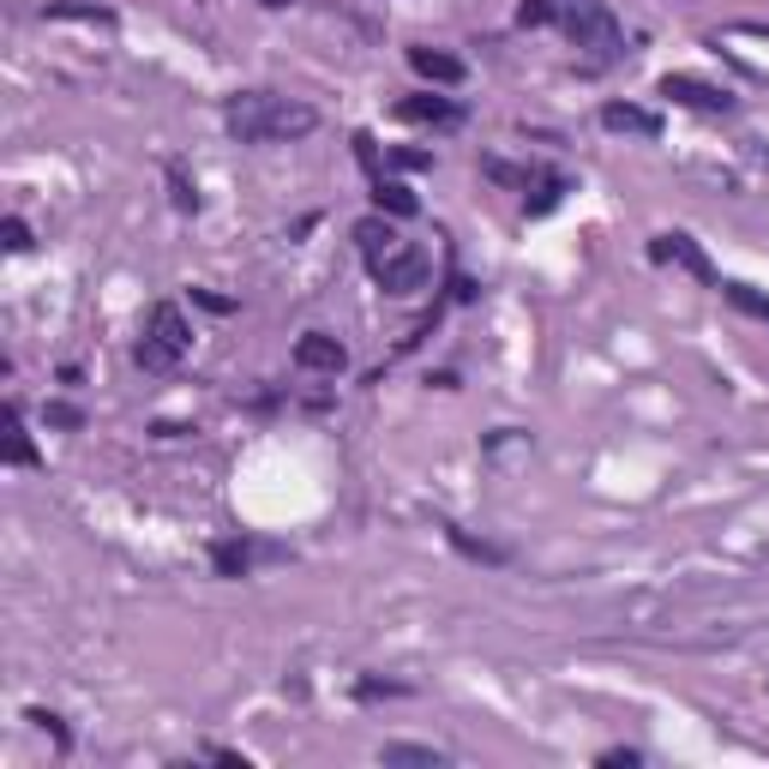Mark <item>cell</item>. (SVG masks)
<instances>
[{
	"label": "cell",
	"mask_w": 769,
	"mask_h": 769,
	"mask_svg": "<svg viewBox=\"0 0 769 769\" xmlns=\"http://www.w3.org/2000/svg\"><path fill=\"white\" fill-rule=\"evenodd\" d=\"M367 271H374V283L384 294H415V289H427V253L421 247H409V241H397L391 253H379V259H367Z\"/></svg>",
	"instance_id": "4"
},
{
	"label": "cell",
	"mask_w": 769,
	"mask_h": 769,
	"mask_svg": "<svg viewBox=\"0 0 769 769\" xmlns=\"http://www.w3.org/2000/svg\"><path fill=\"white\" fill-rule=\"evenodd\" d=\"M223 121L241 145H289V138H307L319 126V109L277 91H235L223 102Z\"/></svg>",
	"instance_id": "1"
},
{
	"label": "cell",
	"mask_w": 769,
	"mask_h": 769,
	"mask_svg": "<svg viewBox=\"0 0 769 769\" xmlns=\"http://www.w3.org/2000/svg\"><path fill=\"white\" fill-rule=\"evenodd\" d=\"M409 67L427 85H464V60L445 55V48H409Z\"/></svg>",
	"instance_id": "10"
},
{
	"label": "cell",
	"mask_w": 769,
	"mask_h": 769,
	"mask_svg": "<svg viewBox=\"0 0 769 769\" xmlns=\"http://www.w3.org/2000/svg\"><path fill=\"white\" fill-rule=\"evenodd\" d=\"M169 199H175V211H199V187L187 181L181 163H169Z\"/></svg>",
	"instance_id": "17"
},
{
	"label": "cell",
	"mask_w": 769,
	"mask_h": 769,
	"mask_svg": "<svg viewBox=\"0 0 769 769\" xmlns=\"http://www.w3.org/2000/svg\"><path fill=\"white\" fill-rule=\"evenodd\" d=\"M187 349H192L187 313H181L175 301H157V307L145 313V331H138V343H133V361L145 367V374H175Z\"/></svg>",
	"instance_id": "2"
},
{
	"label": "cell",
	"mask_w": 769,
	"mask_h": 769,
	"mask_svg": "<svg viewBox=\"0 0 769 769\" xmlns=\"http://www.w3.org/2000/svg\"><path fill=\"white\" fill-rule=\"evenodd\" d=\"M722 294L739 307V313H751V319H764V325H769V294H758L751 283H722Z\"/></svg>",
	"instance_id": "16"
},
{
	"label": "cell",
	"mask_w": 769,
	"mask_h": 769,
	"mask_svg": "<svg viewBox=\"0 0 769 769\" xmlns=\"http://www.w3.org/2000/svg\"><path fill=\"white\" fill-rule=\"evenodd\" d=\"M0 235H7V253H24V247H31V229H24V216H7V223H0Z\"/></svg>",
	"instance_id": "21"
},
{
	"label": "cell",
	"mask_w": 769,
	"mask_h": 769,
	"mask_svg": "<svg viewBox=\"0 0 769 769\" xmlns=\"http://www.w3.org/2000/svg\"><path fill=\"white\" fill-rule=\"evenodd\" d=\"M601 126H608V133H632V138H661V114L637 109V102H608V109H601Z\"/></svg>",
	"instance_id": "8"
},
{
	"label": "cell",
	"mask_w": 769,
	"mask_h": 769,
	"mask_svg": "<svg viewBox=\"0 0 769 769\" xmlns=\"http://www.w3.org/2000/svg\"><path fill=\"white\" fill-rule=\"evenodd\" d=\"M204 758H211V764H235V769H247V758H241V751H229V746H204Z\"/></svg>",
	"instance_id": "24"
},
{
	"label": "cell",
	"mask_w": 769,
	"mask_h": 769,
	"mask_svg": "<svg viewBox=\"0 0 769 769\" xmlns=\"http://www.w3.org/2000/svg\"><path fill=\"white\" fill-rule=\"evenodd\" d=\"M559 24H566V36L583 48V55H595V60L625 55V31L601 0H566V7H559Z\"/></svg>",
	"instance_id": "3"
},
{
	"label": "cell",
	"mask_w": 769,
	"mask_h": 769,
	"mask_svg": "<svg viewBox=\"0 0 769 769\" xmlns=\"http://www.w3.org/2000/svg\"><path fill=\"white\" fill-rule=\"evenodd\" d=\"M211 566H216V577H247L253 547H247V542H216V547H211Z\"/></svg>",
	"instance_id": "12"
},
{
	"label": "cell",
	"mask_w": 769,
	"mask_h": 769,
	"mask_svg": "<svg viewBox=\"0 0 769 769\" xmlns=\"http://www.w3.org/2000/svg\"><path fill=\"white\" fill-rule=\"evenodd\" d=\"M265 7H289V0H265Z\"/></svg>",
	"instance_id": "25"
},
{
	"label": "cell",
	"mask_w": 769,
	"mask_h": 769,
	"mask_svg": "<svg viewBox=\"0 0 769 769\" xmlns=\"http://www.w3.org/2000/svg\"><path fill=\"white\" fill-rule=\"evenodd\" d=\"M48 427H85V415L73 403H48Z\"/></svg>",
	"instance_id": "22"
},
{
	"label": "cell",
	"mask_w": 769,
	"mask_h": 769,
	"mask_svg": "<svg viewBox=\"0 0 769 769\" xmlns=\"http://www.w3.org/2000/svg\"><path fill=\"white\" fill-rule=\"evenodd\" d=\"M517 19H523V24H554V19H559V7H554V0H523Z\"/></svg>",
	"instance_id": "20"
},
{
	"label": "cell",
	"mask_w": 769,
	"mask_h": 769,
	"mask_svg": "<svg viewBox=\"0 0 769 769\" xmlns=\"http://www.w3.org/2000/svg\"><path fill=\"white\" fill-rule=\"evenodd\" d=\"M649 259H661V265H679V271H691L703 289H722V277H715L710 253H703L691 235H679V229H668V235H656V241H649Z\"/></svg>",
	"instance_id": "5"
},
{
	"label": "cell",
	"mask_w": 769,
	"mask_h": 769,
	"mask_svg": "<svg viewBox=\"0 0 769 769\" xmlns=\"http://www.w3.org/2000/svg\"><path fill=\"white\" fill-rule=\"evenodd\" d=\"M374 199H379V211H391V216H415L421 211V199L403 181H374Z\"/></svg>",
	"instance_id": "14"
},
{
	"label": "cell",
	"mask_w": 769,
	"mask_h": 769,
	"mask_svg": "<svg viewBox=\"0 0 769 769\" xmlns=\"http://www.w3.org/2000/svg\"><path fill=\"white\" fill-rule=\"evenodd\" d=\"M481 175H487V181H505V187H530V169H517V163H499V157H487Z\"/></svg>",
	"instance_id": "18"
},
{
	"label": "cell",
	"mask_w": 769,
	"mask_h": 769,
	"mask_svg": "<svg viewBox=\"0 0 769 769\" xmlns=\"http://www.w3.org/2000/svg\"><path fill=\"white\" fill-rule=\"evenodd\" d=\"M397 114H403V121H421V126H457L464 121V109H457L452 97H409V102H397Z\"/></svg>",
	"instance_id": "9"
},
{
	"label": "cell",
	"mask_w": 769,
	"mask_h": 769,
	"mask_svg": "<svg viewBox=\"0 0 769 769\" xmlns=\"http://www.w3.org/2000/svg\"><path fill=\"white\" fill-rule=\"evenodd\" d=\"M661 97L686 102V109H703V114H727V109H734V97H727L722 85H703V79H691V73H668V79H661Z\"/></svg>",
	"instance_id": "7"
},
{
	"label": "cell",
	"mask_w": 769,
	"mask_h": 769,
	"mask_svg": "<svg viewBox=\"0 0 769 769\" xmlns=\"http://www.w3.org/2000/svg\"><path fill=\"white\" fill-rule=\"evenodd\" d=\"M391 163H397V169H427V151H391Z\"/></svg>",
	"instance_id": "23"
},
{
	"label": "cell",
	"mask_w": 769,
	"mask_h": 769,
	"mask_svg": "<svg viewBox=\"0 0 769 769\" xmlns=\"http://www.w3.org/2000/svg\"><path fill=\"white\" fill-rule=\"evenodd\" d=\"M355 241H361L367 259H379V253H391V247H397V229L384 223V216H361V223H355Z\"/></svg>",
	"instance_id": "11"
},
{
	"label": "cell",
	"mask_w": 769,
	"mask_h": 769,
	"mask_svg": "<svg viewBox=\"0 0 769 769\" xmlns=\"http://www.w3.org/2000/svg\"><path fill=\"white\" fill-rule=\"evenodd\" d=\"M559 199H566V175H547V181H542V192H535V199H530V216L554 211Z\"/></svg>",
	"instance_id": "19"
},
{
	"label": "cell",
	"mask_w": 769,
	"mask_h": 769,
	"mask_svg": "<svg viewBox=\"0 0 769 769\" xmlns=\"http://www.w3.org/2000/svg\"><path fill=\"white\" fill-rule=\"evenodd\" d=\"M379 758H384V764H427V769H439V764H452V758H445V751H439V746H409V739H391V746H384V751H379Z\"/></svg>",
	"instance_id": "13"
},
{
	"label": "cell",
	"mask_w": 769,
	"mask_h": 769,
	"mask_svg": "<svg viewBox=\"0 0 769 769\" xmlns=\"http://www.w3.org/2000/svg\"><path fill=\"white\" fill-rule=\"evenodd\" d=\"M294 367H301V374H331L337 379L343 367H349V349H343L331 331H307V337L294 343Z\"/></svg>",
	"instance_id": "6"
},
{
	"label": "cell",
	"mask_w": 769,
	"mask_h": 769,
	"mask_svg": "<svg viewBox=\"0 0 769 769\" xmlns=\"http://www.w3.org/2000/svg\"><path fill=\"white\" fill-rule=\"evenodd\" d=\"M7 427H12V464H19V469H31V464H36V445H31V433H24L19 403H7Z\"/></svg>",
	"instance_id": "15"
}]
</instances>
